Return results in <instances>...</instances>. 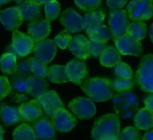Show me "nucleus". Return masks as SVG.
Segmentation results:
<instances>
[{
	"label": "nucleus",
	"instance_id": "nucleus-3",
	"mask_svg": "<svg viewBox=\"0 0 153 140\" xmlns=\"http://www.w3.org/2000/svg\"><path fill=\"white\" fill-rule=\"evenodd\" d=\"M134 79L142 91L153 93V54L141 58Z\"/></svg>",
	"mask_w": 153,
	"mask_h": 140
},
{
	"label": "nucleus",
	"instance_id": "nucleus-24",
	"mask_svg": "<svg viewBox=\"0 0 153 140\" xmlns=\"http://www.w3.org/2000/svg\"><path fill=\"white\" fill-rule=\"evenodd\" d=\"M134 123L139 129L149 130L153 127V112L146 107L139 109L134 116Z\"/></svg>",
	"mask_w": 153,
	"mask_h": 140
},
{
	"label": "nucleus",
	"instance_id": "nucleus-29",
	"mask_svg": "<svg viewBox=\"0 0 153 140\" xmlns=\"http://www.w3.org/2000/svg\"><path fill=\"white\" fill-rule=\"evenodd\" d=\"M14 139H36L33 129L27 124L22 123L17 126L13 133Z\"/></svg>",
	"mask_w": 153,
	"mask_h": 140
},
{
	"label": "nucleus",
	"instance_id": "nucleus-46",
	"mask_svg": "<svg viewBox=\"0 0 153 140\" xmlns=\"http://www.w3.org/2000/svg\"><path fill=\"white\" fill-rule=\"evenodd\" d=\"M149 36L152 42L153 43V23L151 25L149 28Z\"/></svg>",
	"mask_w": 153,
	"mask_h": 140
},
{
	"label": "nucleus",
	"instance_id": "nucleus-10",
	"mask_svg": "<svg viewBox=\"0 0 153 140\" xmlns=\"http://www.w3.org/2000/svg\"><path fill=\"white\" fill-rule=\"evenodd\" d=\"M57 46L54 41L50 39H44L35 42L33 50L35 57L44 64H48L57 53Z\"/></svg>",
	"mask_w": 153,
	"mask_h": 140
},
{
	"label": "nucleus",
	"instance_id": "nucleus-34",
	"mask_svg": "<svg viewBox=\"0 0 153 140\" xmlns=\"http://www.w3.org/2000/svg\"><path fill=\"white\" fill-rule=\"evenodd\" d=\"M27 76L15 72L11 78V85L12 88L20 92H26V79Z\"/></svg>",
	"mask_w": 153,
	"mask_h": 140
},
{
	"label": "nucleus",
	"instance_id": "nucleus-47",
	"mask_svg": "<svg viewBox=\"0 0 153 140\" xmlns=\"http://www.w3.org/2000/svg\"><path fill=\"white\" fill-rule=\"evenodd\" d=\"M4 133V130L1 126H0V139H3V135Z\"/></svg>",
	"mask_w": 153,
	"mask_h": 140
},
{
	"label": "nucleus",
	"instance_id": "nucleus-43",
	"mask_svg": "<svg viewBox=\"0 0 153 140\" xmlns=\"http://www.w3.org/2000/svg\"><path fill=\"white\" fill-rule=\"evenodd\" d=\"M145 107L153 112V93L149 95L145 99Z\"/></svg>",
	"mask_w": 153,
	"mask_h": 140
},
{
	"label": "nucleus",
	"instance_id": "nucleus-14",
	"mask_svg": "<svg viewBox=\"0 0 153 140\" xmlns=\"http://www.w3.org/2000/svg\"><path fill=\"white\" fill-rule=\"evenodd\" d=\"M66 73L69 81L77 85H81L88 76L85 63L80 59H74L69 62L66 66Z\"/></svg>",
	"mask_w": 153,
	"mask_h": 140
},
{
	"label": "nucleus",
	"instance_id": "nucleus-13",
	"mask_svg": "<svg viewBox=\"0 0 153 140\" xmlns=\"http://www.w3.org/2000/svg\"><path fill=\"white\" fill-rule=\"evenodd\" d=\"M0 21L5 29L14 31L21 26L24 18L19 8L17 6L1 11Z\"/></svg>",
	"mask_w": 153,
	"mask_h": 140
},
{
	"label": "nucleus",
	"instance_id": "nucleus-25",
	"mask_svg": "<svg viewBox=\"0 0 153 140\" xmlns=\"http://www.w3.org/2000/svg\"><path fill=\"white\" fill-rule=\"evenodd\" d=\"M0 118L6 125H13L20 121H25L18 108L2 104L0 106Z\"/></svg>",
	"mask_w": 153,
	"mask_h": 140
},
{
	"label": "nucleus",
	"instance_id": "nucleus-40",
	"mask_svg": "<svg viewBox=\"0 0 153 140\" xmlns=\"http://www.w3.org/2000/svg\"><path fill=\"white\" fill-rule=\"evenodd\" d=\"M12 86L7 77L0 76V101L4 99L11 92Z\"/></svg>",
	"mask_w": 153,
	"mask_h": 140
},
{
	"label": "nucleus",
	"instance_id": "nucleus-1",
	"mask_svg": "<svg viewBox=\"0 0 153 140\" xmlns=\"http://www.w3.org/2000/svg\"><path fill=\"white\" fill-rule=\"evenodd\" d=\"M120 123L116 114H106L97 119L91 129V136L97 140L119 139Z\"/></svg>",
	"mask_w": 153,
	"mask_h": 140
},
{
	"label": "nucleus",
	"instance_id": "nucleus-17",
	"mask_svg": "<svg viewBox=\"0 0 153 140\" xmlns=\"http://www.w3.org/2000/svg\"><path fill=\"white\" fill-rule=\"evenodd\" d=\"M88 41L89 39L84 35H75L72 37L68 49L76 58L85 60L91 55L88 49Z\"/></svg>",
	"mask_w": 153,
	"mask_h": 140
},
{
	"label": "nucleus",
	"instance_id": "nucleus-8",
	"mask_svg": "<svg viewBox=\"0 0 153 140\" xmlns=\"http://www.w3.org/2000/svg\"><path fill=\"white\" fill-rule=\"evenodd\" d=\"M68 107L81 120L91 118L96 112L95 105L92 100L81 97L72 99L68 104Z\"/></svg>",
	"mask_w": 153,
	"mask_h": 140
},
{
	"label": "nucleus",
	"instance_id": "nucleus-26",
	"mask_svg": "<svg viewBox=\"0 0 153 140\" xmlns=\"http://www.w3.org/2000/svg\"><path fill=\"white\" fill-rule=\"evenodd\" d=\"M47 77L50 82L57 84L64 83L69 81V79L66 73L65 66H51L48 69Z\"/></svg>",
	"mask_w": 153,
	"mask_h": 140
},
{
	"label": "nucleus",
	"instance_id": "nucleus-51",
	"mask_svg": "<svg viewBox=\"0 0 153 140\" xmlns=\"http://www.w3.org/2000/svg\"><path fill=\"white\" fill-rule=\"evenodd\" d=\"M0 5H1V4H0Z\"/></svg>",
	"mask_w": 153,
	"mask_h": 140
},
{
	"label": "nucleus",
	"instance_id": "nucleus-50",
	"mask_svg": "<svg viewBox=\"0 0 153 140\" xmlns=\"http://www.w3.org/2000/svg\"><path fill=\"white\" fill-rule=\"evenodd\" d=\"M152 1H153V0H152Z\"/></svg>",
	"mask_w": 153,
	"mask_h": 140
},
{
	"label": "nucleus",
	"instance_id": "nucleus-15",
	"mask_svg": "<svg viewBox=\"0 0 153 140\" xmlns=\"http://www.w3.org/2000/svg\"><path fill=\"white\" fill-rule=\"evenodd\" d=\"M36 99L42 111L48 116H51L57 108L64 107L59 96L54 90L47 91Z\"/></svg>",
	"mask_w": 153,
	"mask_h": 140
},
{
	"label": "nucleus",
	"instance_id": "nucleus-9",
	"mask_svg": "<svg viewBox=\"0 0 153 140\" xmlns=\"http://www.w3.org/2000/svg\"><path fill=\"white\" fill-rule=\"evenodd\" d=\"M51 122L54 129L62 132H68L75 126L77 119L64 107H60L51 116Z\"/></svg>",
	"mask_w": 153,
	"mask_h": 140
},
{
	"label": "nucleus",
	"instance_id": "nucleus-38",
	"mask_svg": "<svg viewBox=\"0 0 153 140\" xmlns=\"http://www.w3.org/2000/svg\"><path fill=\"white\" fill-rule=\"evenodd\" d=\"M140 133L139 129L131 126H128L124 128L121 132L120 139H140Z\"/></svg>",
	"mask_w": 153,
	"mask_h": 140
},
{
	"label": "nucleus",
	"instance_id": "nucleus-2",
	"mask_svg": "<svg viewBox=\"0 0 153 140\" xmlns=\"http://www.w3.org/2000/svg\"><path fill=\"white\" fill-rule=\"evenodd\" d=\"M81 88L87 97L96 102L109 100L114 95L112 82L104 77H91L81 84Z\"/></svg>",
	"mask_w": 153,
	"mask_h": 140
},
{
	"label": "nucleus",
	"instance_id": "nucleus-32",
	"mask_svg": "<svg viewBox=\"0 0 153 140\" xmlns=\"http://www.w3.org/2000/svg\"><path fill=\"white\" fill-rule=\"evenodd\" d=\"M112 82L114 89L120 92L126 91H131L133 89L134 87L135 79L134 80L132 77L125 79L118 77Z\"/></svg>",
	"mask_w": 153,
	"mask_h": 140
},
{
	"label": "nucleus",
	"instance_id": "nucleus-19",
	"mask_svg": "<svg viewBox=\"0 0 153 140\" xmlns=\"http://www.w3.org/2000/svg\"><path fill=\"white\" fill-rule=\"evenodd\" d=\"M48 84L44 77L29 75L26 79V92L38 98L47 91Z\"/></svg>",
	"mask_w": 153,
	"mask_h": 140
},
{
	"label": "nucleus",
	"instance_id": "nucleus-23",
	"mask_svg": "<svg viewBox=\"0 0 153 140\" xmlns=\"http://www.w3.org/2000/svg\"><path fill=\"white\" fill-rule=\"evenodd\" d=\"M100 64L106 67H113L121 61V54L114 46H107L100 55Z\"/></svg>",
	"mask_w": 153,
	"mask_h": 140
},
{
	"label": "nucleus",
	"instance_id": "nucleus-20",
	"mask_svg": "<svg viewBox=\"0 0 153 140\" xmlns=\"http://www.w3.org/2000/svg\"><path fill=\"white\" fill-rule=\"evenodd\" d=\"M18 109L25 121L33 122L42 116V110L37 99L22 103Z\"/></svg>",
	"mask_w": 153,
	"mask_h": 140
},
{
	"label": "nucleus",
	"instance_id": "nucleus-21",
	"mask_svg": "<svg viewBox=\"0 0 153 140\" xmlns=\"http://www.w3.org/2000/svg\"><path fill=\"white\" fill-rule=\"evenodd\" d=\"M105 16V13L103 10L91 11L85 15L83 19V28L87 35L102 25Z\"/></svg>",
	"mask_w": 153,
	"mask_h": 140
},
{
	"label": "nucleus",
	"instance_id": "nucleus-44",
	"mask_svg": "<svg viewBox=\"0 0 153 140\" xmlns=\"http://www.w3.org/2000/svg\"><path fill=\"white\" fill-rule=\"evenodd\" d=\"M142 139L146 140H153V129L151 130L146 132L142 138Z\"/></svg>",
	"mask_w": 153,
	"mask_h": 140
},
{
	"label": "nucleus",
	"instance_id": "nucleus-36",
	"mask_svg": "<svg viewBox=\"0 0 153 140\" xmlns=\"http://www.w3.org/2000/svg\"><path fill=\"white\" fill-rule=\"evenodd\" d=\"M72 37L66 30H64L60 32L55 38L54 42L56 45L61 49H64L68 48L71 42Z\"/></svg>",
	"mask_w": 153,
	"mask_h": 140
},
{
	"label": "nucleus",
	"instance_id": "nucleus-4",
	"mask_svg": "<svg viewBox=\"0 0 153 140\" xmlns=\"http://www.w3.org/2000/svg\"><path fill=\"white\" fill-rule=\"evenodd\" d=\"M116 113L123 118L130 117L137 110V99L131 91L120 92L113 98Z\"/></svg>",
	"mask_w": 153,
	"mask_h": 140
},
{
	"label": "nucleus",
	"instance_id": "nucleus-48",
	"mask_svg": "<svg viewBox=\"0 0 153 140\" xmlns=\"http://www.w3.org/2000/svg\"><path fill=\"white\" fill-rule=\"evenodd\" d=\"M11 0H0V4H4L9 2Z\"/></svg>",
	"mask_w": 153,
	"mask_h": 140
},
{
	"label": "nucleus",
	"instance_id": "nucleus-18",
	"mask_svg": "<svg viewBox=\"0 0 153 140\" xmlns=\"http://www.w3.org/2000/svg\"><path fill=\"white\" fill-rule=\"evenodd\" d=\"M32 129L35 136L38 139H52L55 135L51 122L44 116H41L33 121Z\"/></svg>",
	"mask_w": 153,
	"mask_h": 140
},
{
	"label": "nucleus",
	"instance_id": "nucleus-27",
	"mask_svg": "<svg viewBox=\"0 0 153 140\" xmlns=\"http://www.w3.org/2000/svg\"><path fill=\"white\" fill-rule=\"evenodd\" d=\"M17 68L16 55L10 52L3 54L0 57V69L6 74H13Z\"/></svg>",
	"mask_w": 153,
	"mask_h": 140
},
{
	"label": "nucleus",
	"instance_id": "nucleus-6",
	"mask_svg": "<svg viewBox=\"0 0 153 140\" xmlns=\"http://www.w3.org/2000/svg\"><path fill=\"white\" fill-rule=\"evenodd\" d=\"M108 24L111 35L113 41L117 38L127 33L130 24L128 15L125 10H114L109 14Z\"/></svg>",
	"mask_w": 153,
	"mask_h": 140
},
{
	"label": "nucleus",
	"instance_id": "nucleus-41",
	"mask_svg": "<svg viewBox=\"0 0 153 140\" xmlns=\"http://www.w3.org/2000/svg\"><path fill=\"white\" fill-rule=\"evenodd\" d=\"M16 73L25 75V76H29L30 74V70L29 66V64L27 60H22L20 61L19 64H17V68L16 71Z\"/></svg>",
	"mask_w": 153,
	"mask_h": 140
},
{
	"label": "nucleus",
	"instance_id": "nucleus-33",
	"mask_svg": "<svg viewBox=\"0 0 153 140\" xmlns=\"http://www.w3.org/2000/svg\"><path fill=\"white\" fill-rule=\"evenodd\" d=\"M44 9L46 19L51 21L58 17L60 11V5L57 1L52 0L45 4Z\"/></svg>",
	"mask_w": 153,
	"mask_h": 140
},
{
	"label": "nucleus",
	"instance_id": "nucleus-28",
	"mask_svg": "<svg viewBox=\"0 0 153 140\" xmlns=\"http://www.w3.org/2000/svg\"><path fill=\"white\" fill-rule=\"evenodd\" d=\"M147 32L146 24L142 21H134L127 28V33L133 39L140 41L143 39Z\"/></svg>",
	"mask_w": 153,
	"mask_h": 140
},
{
	"label": "nucleus",
	"instance_id": "nucleus-42",
	"mask_svg": "<svg viewBox=\"0 0 153 140\" xmlns=\"http://www.w3.org/2000/svg\"><path fill=\"white\" fill-rule=\"evenodd\" d=\"M128 0H106V4L111 10H118L123 8Z\"/></svg>",
	"mask_w": 153,
	"mask_h": 140
},
{
	"label": "nucleus",
	"instance_id": "nucleus-12",
	"mask_svg": "<svg viewBox=\"0 0 153 140\" xmlns=\"http://www.w3.org/2000/svg\"><path fill=\"white\" fill-rule=\"evenodd\" d=\"M60 21L71 33L81 32L83 28V18L73 8H67L60 15Z\"/></svg>",
	"mask_w": 153,
	"mask_h": 140
},
{
	"label": "nucleus",
	"instance_id": "nucleus-45",
	"mask_svg": "<svg viewBox=\"0 0 153 140\" xmlns=\"http://www.w3.org/2000/svg\"><path fill=\"white\" fill-rule=\"evenodd\" d=\"M34 1H35L36 3H38V4H39L40 5H45L46 4H47L48 2H50L52 0H33Z\"/></svg>",
	"mask_w": 153,
	"mask_h": 140
},
{
	"label": "nucleus",
	"instance_id": "nucleus-35",
	"mask_svg": "<svg viewBox=\"0 0 153 140\" xmlns=\"http://www.w3.org/2000/svg\"><path fill=\"white\" fill-rule=\"evenodd\" d=\"M75 3L80 10L90 12L97 9L101 5L102 0H75Z\"/></svg>",
	"mask_w": 153,
	"mask_h": 140
},
{
	"label": "nucleus",
	"instance_id": "nucleus-31",
	"mask_svg": "<svg viewBox=\"0 0 153 140\" xmlns=\"http://www.w3.org/2000/svg\"><path fill=\"white\" fill-rule=\"evenodd\" d=\"M88 35L90 39L98 42L106 43L110 38L111 32L106 26L101 25Z\"/></svg>",
	"mask_w": 153,
	"mask_h": 140
},
{
	"label": "nucleus",
	"instance_id": "nucleus-7",
	"mask_svg": "<svg viewBox=\"0 0 153 140\" xmlns=\"http://www.w3.org/2000/svg\"><path fill=\"white\" fill-rule=\"evenodd\" d=\"M34 45L35 42L29 35L17 30L13 31L10 47L11 52L24 57L33 51Z\"/></svg>",
	"mask_w": 153,
	"mask_h": 140
},
{
	"label": "nucleus",
	"instance_id": "nucleus-16",
	"mask_svg": "<svg viewBox=\"0 0 153 140\" xmlns=\"http://www.w3.org/2000/svg\"><path fill=\"white\" fill-rule=\"evenodd\" d=\"M51 30L50 21L47 19H36L29 23L27 33L35 43L45 39L50 33Z\"/></svg>",
	"mask_w": 153,
	"mask_h": 140
},
{
	"label": "nucleus",
	"instance_id": "nucleus-5",
	"mask_svg": "<svg viewBox=\"0 0 153 140\" xmlns=\"http://www.w3.org/2000/svg\"><path fill=\"white\" fill-rule=\"evenodd\" d=\"M128 17L132 21H143L153 16L152 0H131L127 7Z\"/></svg>",
	"mask_w": 153,
	"mask_h": 140
},
{
	"label": "nucleus",
	"instance_id": "nucleus-22",
	"mask_svg": "<svg viewBox=\"0 0 153 140\" xmlns=\"http://www.w3.org/2000/svg\"><path fill=\"white\" fill-rule=\"evenodd\" d=\"M24 20L33 21L40 17V5L33 0H23L18 5Z\"/></svg>",
	"mask_w": 153,
	"mask_h": 140
},
{
	"label": "nucleus",
	"instance_id": "nucleus-49",
	"mask_svg": "<svg viewBox=\"0 0 153 140\" xmlns=\"http://www.w3.org/2000/svg\"><path fill=\"white\" fill-rule=\"evenodd\" d=\"M16 3H18V4H19L20 2H22L23 0H14Z\"/></svg>",
	"mask_w": 153,
	"mask_h": 140
},
{
	"label": "nucleus",
	"instance_id": "nucleus-39",
	"mask_svg": "<svg viewBox=\"0 0 153 140\" xmlns=\"http://www.w3.org/2000/svg\"><path fill=\"white\" fill-rule=\"evenodd\" d=\"M106 43L98 42L91 39L88 41V49L91 55L94 57L100 56L102 51L107 46Z\"/></svg>",
	"mask_w": 153,
	"mask_h": 140
},
{
	"label": "nucleus",
	"instance_id": "nucleus-30",
	"mask_svg": "<svg viewBox=\"0 0 153 140\" xmlns=\"http://www.w3.org/2000/svg\"><path fill=\"white\" fill-rule=\"evenodd\" d=\"M27 60L31 72L37 76L47 77L48 69L47 64L41 62L35 57H30Z\"/></svg>",
	"mask_w": 153,
	"mask_h": 140
},
{
	"label": "nucleus",
	"instance_id": "nucleus-11",
	"mask_svg": "<svg viewBox=\"0 0 153 140\" xmlns=\"http://www.w3.org/2000/svg\"><path fill=\"white\" fill-rule=\"evenodd\" d=\"M114 41L116 48L122 55L139 56L143 52L140 41L133 39L127 33L118 36Z\"/></svg>",
	"mask_w": 153,
	"mask_h": 140
},
{
	"label": "nucleus",
	"instance_id": "nucleus-37",
	"mask_svg": "<svg viewBox=\"0 0 153 140\" xmlns=\"http://www.w3.org/2000/svg\"><path fill=\"white\" fill-rule=\"evenodd\" d=\"M114 71L115 74L119 77L125 79L132 77V70L127 63L121 61L115 66Z\"/></svg>",
	"mask_w": 153,
	"mask_h": 140
}]
</instances>
